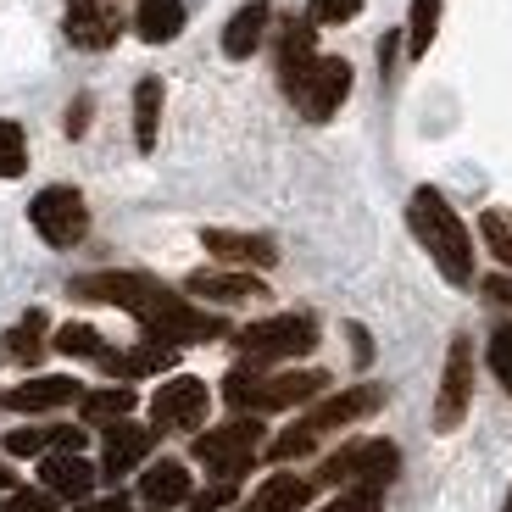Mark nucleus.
Returning a JSON list of instances; mask_svg holds the SVG:
<instances>
[{"label": "nucleus", "instance_id": "a878e982", "mask_svg": "<svg viewBox=\"0 0 512 512\" xmlns=\"http://www.w3.org/2000/svg\"><path fill=\"white\" fill-rule=\"evenodd\" d=\"M156 123H162V78H140L134 84V145L156 151Z\"/></svg>", "mask_w": 512, "mask_h": 512}, {"label": "nucleus", "instance_id": "e433bc0d", "mask_svg": "<svg viewBox=\"0 0 512 512\" xmlns=\"http://www.w3.org/2000/svg\"><path fill=\"white\" fill-rule=\"evenodd\" d=\"M379 501H384V490H346V496L329 501L323 512H379Z\"/></svg>", "mask_w": 512, "mask_h": 512}, {"label": "nucleus", "instance_id": "4468645a", "mask_svg": "<svg viewBox=\"0 0 512 512\" xmlns=\"http://www.w3.org/2000/svg\"><path fill=\"white\" fill-rule=\"evenodd\" d=\"M117 6L112 0H73L67 6V39H73L78 51H106L117 45Z\"/></svg>", "mask_w": 512, "mask_h": 512}, {"label": "nucleus", "instance_id": "a19ab883", "mask_svg": "<svg viewBox=\"0 0 512 512\" xmlns=\"http://www.w3.org/2000/svg\"><path fill=\"white\" fill-rule=\"evenodd\" d=\"M351 351H357V362H373V340L362 323H351Z\"/></svg>", "mask_w": 512, "mask_h": 512}, {"label": "nucleus", "instance_id": "f704fd0d", "mask_svg": "<svg viewBox=\"0 0 512 512\" xmlns=\"http://www.w3.org/2000/svg\"><path fill=\"white\" fill-rule=\"evenodd\" d=\"M485 357H490V373H496V379L512 390V323H501V329L490 334V351H485Z\"/></svg>", "mask_w": 512, "mask_h": 512}, {"label": "nucleus", "instance_id": "dca6fc26", "mask_svg": "<svg viewBox=\"0 0 512 512\" xmlns=\"http://www.w3.org/2000/svg\"><path fill=\"white\" fill-rule=\"evenodd\" d=\"M201 245L218 262H234V268H273L279 262V245L268 234H240V229H201Z\"/></svg>", "mask_w": 512, "mask_h": 512}, {"label": "nucleus", "instance_id": "4be33fe9", "mask_svg": "<svg viewBox=\"0 0 512 512\" xmlns=\"http://www.w3.org/2000/svg\"><path fill=\"white\" fill-rule=\"evenodd\" d=\"M268 23H273V12L262 6V0H251V6H240V12L229 17V28H223V56L229 62H245V56L262 45V34H268Z\"/></svg>", "mask_w": 512, "mask_h": 512}, {"label": "nucleus", "instance_id": "a18cd8bd", "mask_svg": "<svg viewBox=\"0 0 512 512\" xmlns=\"http://www.w3.org/2000/svg\"><path fill=\"white\" fill-rule=\"evenodd\" d=\"M0 407H6V396H0Z\"/></svg>", "mask_w": 512, "mask_h": 512}, {"label": "nucleus", "instance_id": "39448f33", "mask_svg": "<svg viewBox=\"0 0 512 512\" xmlns=\"http://www.w3.org/2000/svg\"><path fill=\"white\" fill-rule=\"evenodd\" d=\"M318 351V318L312 312H279V318H262L251 329H240V357L268 368V362H295Z\"/></svg>", "mask_w": 512, "mask_h": 512}, {"label": "nucleus", "instance_id": "393cba45", "mask_svg": "<svg viewBox=\"0 0 512 512\" xmlns=\"http://www.w3.org/2000/svg\"><path fill=\"white\" fill-rule=\"evenodd\" d=\"M307 501H312V479L273 474V479H262V490L251 496V512H301Z\"/></svg>", "mask_w": 512, "mask_h": 512}, {"label": "nucleus", "instance_id": "f257e3e1", "mask_svg": "<svg viewBox=\"0 0 512 512\" xmlns=\"http://www.w3.org/2000/svg\"><path fill=\"white\" fill-rule=\"evenodd\" d=\"M407 223L412 234H418V245L429 256H435V268L446 284H474V240H468V229H462L457 206H446V195L429 190V184H418L407 201Z\"/></svg>", "mask_w": 512, "mask_h": 512}, {"label": "nucleus", "instance_id": "72a5a7b5", "mask_svg": "<svg viewBox=\"0 0 512 512\" xmlns=\"http://www.w3.org/2000/svg\"><path fill=\"white\" fill-rule=\"evenodd\" d=\"M357 12H362V0H312L307 23L312 28H340V23H351Z\"/></svg>", "mask_w": 512, "mask_h": 512}, {"label": "nucleus", "instance_id": "423d86ee", "mask_svg": "<svg viewBox=\"0 0 512 512\" xmlns=\"http://www.w3.org/2000/svg\"><path fill=\"white\" fill-rule=\"evenodd\" d=\"M401 468V451L390 440H351L334 457H323L318 485H340V490H384Z\"/></svg>", "mask_w": 512, "mask_h": 512}, {"label": "nucleus", "instance_id": "c756f323", "mask_svg": "<svg viewBox=\"0 0 512 512\" xmlns=\"http://www.w3.org/2000/svg\"><path fill=\"white\" fill-rule=\"evenodd\" d=\"M479 234H485V245L496 251V262L512 273V212L507 206H490L485 218H479Z\"/></svg>", "mask_w": 512, "mask_h": 512}, {"label": "nucleus", "instance_id": "4c0bfd02", "mask_svg": "<svg viewBox=\"0 0 512 512\" xmlns=\"http://www.w3.org/2000/svg\"><path fill=\"white\" fill-rule=\"evenodd\" d=\"M229 501H234V485H229V479H218V485L195 490V501H190V507H195V512H223Z\"/></svg>", "mask_w": 512, "mask_h": 512}, {"label": "nucleus", "instance_id": "58836bf2", "mask_svg": "<svg viewBox=\"0 0 512 512\" xmlns=\"http://www.w3.org/2000/svg\"><path fill=\"white\" fill-rule=\"evenodd\" d=\"M485 295L496 301V307L512 312V273H490V279H485Z\"/></svg>", "mask_w": 512, "mask_h": 512}, {"label": "nucleus", "instance_id": "b1692460", "mask_svg": "<svg viewBox=\"0 0 512 512\" xmlns=\"http://www.w3.org/2000/svg\"><path fill=\"white\" fill-rule=\"evenodd\" d=\"M184 28V0H140L134 6V34L145 45H167V39H179Z\"/></svg>", "mask_w": 512, "mask_h": 512}, {"label": "nucleus", "instance_id": "0eeeda50", "mask_svg": "<svg viewBox=\"0 0 512 512\" xmlns=\"http://www.w3.org/2000/svg\"><path fill=\"white\" fill-rule=\"evenodd\" d=\"M28 223H34V234L45 245L73 251V245L90 234V206H84V195H78V190L51 184V190H39L34 201H28Z\"/></svg>", "mask_w": 512, "mask_h": 512}, {"label": "nucleus", "instance_id": "37998d69", "mask_svg": "<svg viewBox=\"0 0 512 512\" xmlns=\"http://www.w3.org/2000/svg\"><path fill=\"white\" fill-rule=\"evenodd\" d=\"M12 485H17V474L6 468V462H0V490H12Z\"/></svg>", "mask_w": 512, "mask_h": 512}, {"label": "nucleus", "instance_id": "ea45409f", "mask_svg": "<svg viewBox=\"0 0 512 512\" xmlns=\"http://www.w3.org/2000/svg\"><path fill=\"white\" fill-rule=\"evenodd\" d=\"M84 123H90V101H73V106H67V134L78 140V134H84Z\"/></svg>", "mask_w": 512, "mask_h": 512}, {"label": "nucleus", "instance_id": "2eb2a0df", "mask_svg": "<svg viewBox=\"0 0 512 512\" xmlns=\"http://www.w3.org/2000/svg\"><path fill=\"white\" fill-rule=\"evenodd\" d=\"M151 446H156V429H140V423L128 418V423H117V429H106V446H101V474L112 479H123V474H134L145 457H151Z\"/></svg>", "mask_w": 512, "mask_h": 512}, {"label": "nucleus", "instance_id": "cd10ccee", "mask_svg": "<svg viewBox=\"0 0 512 512\" xmlns=\"http://www.w3.org/2000/svg\"><path fill=\"white\" fill-rule=\"evenodd\" d=\"M39 351H45V312H28L23 323H17L12 334H6V346H0V362H34Z\"/></svg>", "mask_w": 512, "mask_h": 512}, {"label": "nucleus", "instance_id": "5701e85b", "mask_svg": "<svg viewBox=\"0 0 512 512\" xmlns=\"http://www.w3.org/2000/svg\"><path fill=\"white\" fill-rule=\"evenodd\" d=\"M173 357H179V346L145 340V346H134V351H106V362H101V368L112 373V379H145V373L173 368Z\"/></svg>", "mask_w": 512, "mask_h": 512}, {"label": "nucleus", "instance_id": "9d476101", "mask_svg": "<svg viewBox=\"0 0 512 512\" xmlns=\"http://www.w3.org/2000/svg\"><path fill=\"white\" fill-rule=\"evenodd\" d=\"M73 295L78 301H106V307H123L140 318L156 295H162V284L145 279V273H84V279H73Z\"/></svg>", "mask_w": 512, "mask_h": 512}, {"label": "nucleus", "instance_id": "7c9ffc66", "mask_svg": "<svg viewBox=\"0 0 512 512\" xmlns=\"http://www.w3.org/2000/svg\"><path fill=\"white\" fill-rule=\"evenodd\" d=\"M56 351H62V357H95V362H106V340L90 329V323H67V329H56Z\"/></svg>", "mask_w": 512, "mask_h": 512}, {"label": "nucleus", "instance_id": "7ed1b4c3", "mask_svg": "<svg viewBox=\"0 0 512 512\" xmlns=\"http://www.w3.org/2000/svg\"><path fill=\"white\" fill-rule=\"evenodd\" d=\"M256 451H262V418H251V412H240V418L218 423V429H201L190 446V457L201 462L206 474L229 479V485H240V474L256 462Z\"/></svg>", "mask_w": 512, "mask_h": 512}, {"label": "nucleus", "instance_id": "6e6552de", "mask_svg": "<svg viewBox=\"0 0 512 512\" xmlns=\"http://www.w3.org/2000/svg\"><path fill=\"white\" fill-rule=\"evenodd\" d=\"M206 412H212V390H206V379H195V373H173V379L151 396V429L156 435H190V429L206 423Z\"/></svg>", "mask_w": 512, "mask_h": 512}, {"label": "nucleus", "instance_id": "a211bd4d", "mask_svg": "<svg viewBox=\"0 0 512 512\" xmlns=\"http://www.w3.org/2000/svg\"><path fill=\"white\" fill-rule=\"evenodd\" d=\"M140 501H151V512H167V507H184V501H195V485H190V468L173 457L151 462L140 474Z\"/></svg>", "mask_w": 512, "mask_h": 512}, {"label": "nucleus", "instance_id": "9b49d317", "mask_svg": "<svg viewBox=\"0 0 512 512\" xmlns=\"http://www.w3.org/2000/svg\"><path fill=\"white\" fill-rule=\"evenodd\" d=\"M346 95H351V62L346 56H323V62L312 67L307 90L295 95V106H301L307 123H329V117L346 106Z\"/></svg>", "mask_w": 512, "mask_h": 512}, {"label": "nucleus", "instance_id": "20e7f679", "mask_svg": "<svg viewBox=\"0 0 512 512\" xmlns=\"http://www.w3.org/2000/svg\"><path fill=\"white\" fill-rule=\"evenodd\" d=\"M140 329H145V340H162V346H201V340H223L229 334L218 312L195 307L190 295H173V290H162L140 312Z\"/></svg>", "mask_w": 512, "mask_h": 512}, {"label": "nucleus", "instance_id": "c85d7f7f", "mask_svg": "<svg viewBox=\"0 0 512 512\" xmlns=\"http://www.w3.org/2000/svg\"><path fill=\"white\" fill-rule=\"evenodd\" d=\"M440 6H446V0H412V17H407V51H412V56H423L429 45H435Z\"/></svg>", "mask_w": 512, "mask_h": 512}, {"label": "nucleus", "instance_id": "f03ea898", "mask_svg": "<svg viewBox=\"0 0 512 512\" xmlns=\"http://www.w3.org/2000/svg\"><path fill=\"white\" fill-rule=\"evenodd\" d=\"M323 384L329 373L323 368H290V373H268L256 368V362H240V368L223 379V401L234 412H284V407H301V401L323 396Z\"/></svg>", "mask_w": 512, "mask_h": 512}, {"label": "nucleus", "instance_id": "6ab92c4d", "mask_svg": "<svg viewBox=\"0 0 512 512\" xmlns=\"http://www.w3.org/2000/svg\"><path fill=\"white\" fill-rule=\"evenodd\" d=\"M184 295H201V301H212V307H240V301H262V279H251V273H190L184 279Z\"/></svg>", "mask_w": 512, "mask_h": 512}, {"label": "nucleus", "instance_id": "aec40b11", "mask_svg": "<svg viewBox=\"0 0 512 512\" xmlns=\"http://www.w3.org/2000/svg\"><path fill=\"white\" fill-rule=\"evenodd\" d=\"M73 401H84L78 379H67V373H45V379L17 384L12 396H6V407H17V412H56V407H73Z\"/></svg>", "mask_w": 512, "mask_h": 512}, {"label": "nucleus", "instance_id": "473e14b6", "mask_svg": "<svg viewBox=\"0 0 512 512\" xmlns=\"http://www.w3.org/2000/svg\"><path fill=\"white\" fill-rule=\"evenodd\" d=\"M312 451H318V435H312L307 423H290V429L268 446V462H295V457H312Z\"/></svg>", "mask_w": 512, "mask_h": 512}, {"label": "nucleus", "instance_id": "79ce46f5", "mask_svg": "<svg viewBox=\"0 0 512 512\" xmlns=\"http://www.w3.org/2000/svg\"><path fill=\"white\" fill-rule=\"evenodd\" d=\"M78 512H134V507H128V496H112V501H84Z\"/></svg>", "mask_w": 512, "mask_h": 512}, {"label": "nucleus", "instance_id": "f3484780", "mask_svg": "<svg viewBox=\"0 0 512 512\" xmlns=\"http://www.w3.org/2000/svg\"><path fill=\"white\" fill-rule=\"evenodd\" d=\"M39 479H45V490H51V496H62V501H90L101 468H90L78 451H56V457L39 462Z\"/></svg>", "mask_w": 512, "mask_h": 512}, {"label": "nucleus", "instance_id": "49530a36", "mask_svg": "<svg viewBox=\"0 0 512 512\" xmlns=\"http://www.w3.org/2000/svg\"><path fill=\"white\" fill-rule=\"evenodd\" d=\"M240 512H251V507H240Z\"/></svg>", "mask_w": 512, "mask_h": 512}, {"label": "nucleus", "instance_id": "c9c22d12", "mask_svg": "<svg viewBox=\"0 0 512 512\" xmlns=\"http://www.w3.org/2000/svg\"><path fill=\"white\" fill-rule=\"evenodd\" d=\"M0 512H56V496L51 490H12L0 501Z\"/></svg>", "mask_w": 512, "mask_h": 512}, {"label": "nucleus", "instance_id": "2f4dec72", "mask_svg": "<svg viewBox=\"0 0 512 512\" xmlns=\"http://www.w3.org/2000/svg\"><path fill=\"white\" fill-rule=\"evenodd\" d=\"M28 162V140H23V123L0 117V179H17Z\"/></svg>", "mask_w": 512, "mask_h": 512}, {"label": "nucleus", "instance_id": "412c9836", "mask_svg": "<svg viewBox=\"0 0 512 512\" xmlns=\"http://www.w3.org/2000/svg\"><path fill=\"white\" fill-rule=\"evenodd\" d=\"M6 451L12 457H56V451H84V429L73 423H51V429H12L6 435Z\"/></svg>", "mask_w": 512, "mask_h": 512}, {"label": "nucleus", "instance_id": "1a4fd4ad", "mask_svg": "<svg viewBox=\"0 0 512 512\" xmlns=\"http://www.w3.org/2000/svg\"><path fill=\"white\" fill-rule=\"evenodd\" d=\"M474 407V340H451L446 346V373H440V396H435V429L451 435Z\"/></svg>", "mask_w": 512, "mask_h": 512}, {"label": "nucleus", "instance_id": "f8f14e48", "mask_svg": "<svg viewBox=\"0 0 512 512\" xmlns=\"http://www.w3.org/2000/svg\"><path fill=\"white\" fill-rule=\"evenodd\" d=\"M323 56H318V28L301 17V23H284L279 28V84H284V95H301L307 90V78H312V67H318Z\"/></svg>", "mask_w": 512, "mask_h": 512}, {"label": "nucleus", "instance_id": "ddd939ff", "mask_svg": "<svg viewBox=\"0 0 512 512\" xmlns=\"http://www.w3.org/2000/svg\"><path fill=\"white\" fill-rule=\"evenodd\" d=\"M384 407V390L379 384H351V390H340V396H323L318 407L307 412V429L312 435H334V429H346V423H357V418H368V412H379Z\"/></svg>", "mask_w": 512, "mask_h": 512}, {"label": "nucleus", "instance_id": "bb28decb", "mask_svg": "<svg viewBox=\"0 0 512 512\" xmlns=\"http://www.w3.org/2000/svg\"><path fill=\"white\" fill-rule=\"evenodd\" d=\"M128 412H134V390H128V384H106V390H90V396H84V423L117 429V423H128Z\"/></svg>", "mask_w": 512, "mask_h": 512}, {"label": "nucleus", "instance_id": "c03bdc74", "mask_svg": "<svg viewBox=\"0 0 512 512\" xmlns=\"http://www.w3.org/2000/svg\"><path fill=\"white\" fill-rule=\"evenodd\" d=\"M501 512H512V490H507V501H501Z\"/></svg>", "mask_w": 512, "mask_h": 512}]
</instances>
